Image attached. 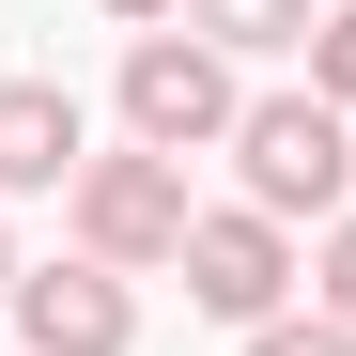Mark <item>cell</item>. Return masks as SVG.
Listing matches in <instances>:
<instances>
[{
    "label": "cell",
    "instance_id": "5",
    "mask_svg": "<svg viewBox=\"0 0 356 356\" xmlns=\"http://www.w3.org/2000/svg\"><path fill=\"white\" fill-rule=\"evenodd\" d=\"M0 310H16L31 356H124V341H140V294L108 279V264H16Z\"/></svg>",
    "mask_w": 356,
    "mask_h": 356
},
{
    "label": "cell",
    "instance_id": "7",
    "mask_svg": "<svg viewBox=\"0 0 356 356\" xmlns=\"http://www.w3.org/2000/svg\"><path fill=\"white\" fill-rule=\"evenodd\" d=\"M186 31L217 63H279V47H310V0H186Z\"/></svg>",
    "mask_w": 356,
    "mask_h": 356
},
{
    "label": "cell",
    "instance_id": "10",
    "mask_svg": "<svg viewBox=\"0 0 356 356\" xmlns=\"http://www.w3.org/2000/svg\"><path fill=\"white\" fill-rule=\"evenodd\" d=\"M248 356H356V341H341L325 310H310V325H294V310H279V325H248Z\"/></svg>",
    "mask_w": 356,
    "mask_h": 356
},
{
    "label": "cell",
    "instance_id": "11",
    "mask_svg": "<svg viewBox=\"0 0 356 356\" xmlns=\"http://www.w3.org/2000/svg\"><path fill=\"white\" fill-rule=\"evenodd\" d=\"M108 16H124V31H170V16H186V0H108Z\"/></svg>",
    "mask_w": 356,
    "mask_h": 356
},
{
    "label": "cell",
    "instance_id": "9",
    "mask_svg": "<svg viewBox=\"0 0 356 356\" xmlns=\"http://www.w3.org/2000/svg\"><path fill=\"white\" fill-rule=\"evenodd\" d=\"M310 279H325V325H341V341H356V217H341V232H325V264H310Z\"/></svg>",
    "mask_w": 356,
    "mask_h": 356
},
{
    "label": "cell",
    "instance_id": "1",
    "mask_svg": "<svg viewBox=\"0 0 356 356\" xmlns=\"http://www.w3.org/2000/svg\"><path fill=\"white\" fill-rule=\"evenodd\" d=\"M232 170H248V217H341V186H356V124L325 93H248V124H232Z\"/></svg>",
    "mask_w": 356,
    "mask_h": 356
},
{
    "label": "cell",
    "instance_id": "2",
    "mask_svg": "<svg viewBox=\"0 0 356 356\" xmlns=\"http://www.w3.org/2000/svg\"><path fill=\"white\" fill-rule=\"evenodd\" d=\"M63 202H78V264H108V279L186 264V217H202V202H186V155H140V140H124V155H93Z\"/></svg>",
    "mask_w": 356,
    "mask_h": 356
},
{
    "label": "cell",
    "instance_id": "6",
    "mask_svg": "<svg viewBox=\"0 0 356 356\" xmlns=\"http://www.w3.org/2000/svg\"><path fill=\"white\" fill-rule=\"evenodd\" d=\"M78 170H93L78 93H63V78H0V202H31V186H78Z\"/></svg>",
    "mask_w": 356,
    "mask_h": 356
},
{
    "label": "cell",
    "instance_id": "3",
    "mask_svg": "<svg viewBox=\"0 0 356 356\" xmlns=\"http://www.w3.org/2000/svg\"><path fill=\"white\" fill-rule=\"evenodd\" d=\"M232 124H248V93H232V63L202 31H140L124 47V140L140 155H217Z\"/></svg>",
    "mask_w": 356,
    "mask_h": 356
},
{
    "label": "cell",
    "instance_id": "8",
    "mask_svg": "<svg viewBox=\"0 0 356 356\" xmlns=\"http://www.w3.org/2000/svg\"><path fill=\"white\" fill-rule=\"evenodd\" d=\"M310 93L356 124V0H341V16H310Z\"/></svg>",
    "mask_w": 356,
    "mask_h": 356
},
{
    "label": "cell",
    "instance_id": "12",
    "mask_svg": "<svg viewBox=\"0 0 356 356\" xmlns=\"http://www.w3.org/2000/svg\"><path fill=\"white\" fill-rule=\"evenodd\" d=\"M0 294H16V232H0Z\"/></svg>",
    "mask_w": 356,
    "mask_h": 356
},
{
    "label": "cell",
    "instance_id": "4",
    "mask_svg": "<svg viewBox=\"0 0 356 356\" xmlns=\"http://www.w3.org/2000/svg\"><path fill=\"white\" fill-rule=\"evenodd\" d=\"M186 294H202L217 325H279V294H294V232H279V217H248V202L186 217Z\"/></svg>",
    "mask_w": 356,
    "mask_h": 356
}]
</instances>
